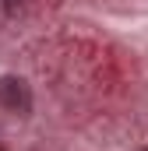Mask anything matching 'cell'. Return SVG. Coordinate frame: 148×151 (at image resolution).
I'll return each mask as SVG.
<instances>
[{"label": "cell", "instance_id": "1", "mask_svg": "<svg viewBox=\"0 0 148 151\" xmlns=\"http://www.w3.org/2000/svg\"><path fill=\"white\" fill-rule=\"evenodd\" d=\"M0 106L7 109V113H18L25 116L32 109V91H28V84L21 81V77H0Z\"/></svg>", "mask_w": 148, "mask_h": 151}, {"label": "cell", "instance_id": "2", "mask_svg": "<svg viewBox=\"0 0 148 151\" xmlns=\"http://www.w3.org/2000/svg\"><path fill=\"white\" fill-rule=\"evenodd\" d=\"M21 7H25V0H0V21L18 18V14H21Z\"/></svg>", "mask_w": 148, "mask_h": 151}]
</instances>
